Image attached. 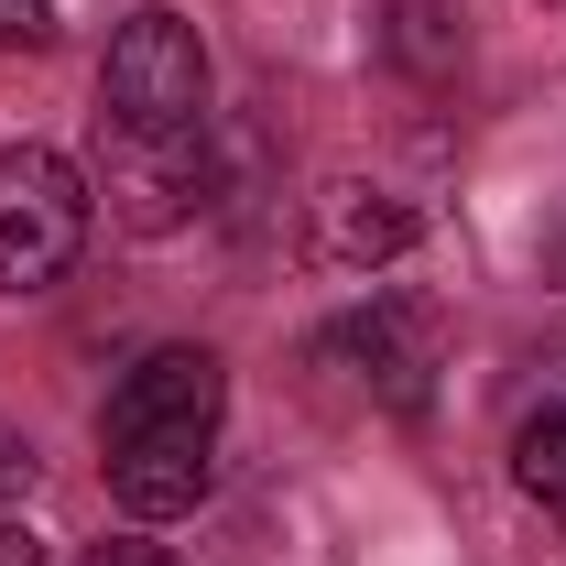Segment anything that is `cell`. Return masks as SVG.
<instances>
[{"mask_svg":"<svg viewBox=\"0 0 566 566\" xmlns=\"http://www.w3.org/2000/svg\"><path fill=\"white\" fill-rule=\"evenodd\" d=\"M370 44H381V66L415 76V87H447V76L469 66V33H458L447 0H381L370 11Z\"/></svg>","mask_w":566,"mask_h":566,"instance_id":"cell-7","label":"cell"},{"mask_svg":"<svg viewBox=\"0 0 566 566\" xmlns=\"http://www.w3.org/2000/svg\"><path fill=\"white\" fill-rule=\"evenodd\" d=\"M0 566H44V545H33L22 523H0Z\"/></svg>","mask_w":566,"mask_h":566,"instance_id":"cell-11","label":"cell"},{"mask_svg":"<svg viewBox=\"0 0 566 566\" xmlns=\"http://www.w3.org/2000/svg\"><path fill=\"white\" fill-rule=\"evenodd\" d=\"M98 120L120 132H208V44L186 11H132L98 55Z\"/></svg>","mask_w":566,"mask_h":566,"instance_id":"cell-2","label":"cell"},{"mask_svg":"<svg viewBox=\"0 0 566 566\" xmlns=\"http://www.w3.org/2000/svg\"><path fill=\"white\" fill-rule=\"evenodd\" d=\"M55 33V0H0V44H44Z\"/></svg>","mask_w":566,"mask_h":566,"instance_id":"cell-9","label":"cell"},{"mask_svg":"<svg viewBox=\"0 0 566 566\" xmlns=\"http://www.w3.org/2000/svg\"><path fill=\"white\" fill-rule=\"evenodd\" d=\"M415 229H424L415 197L359 186V175H338V186H316V197H305V251H316L327 273H370V262H392Z\"/></svg>","mask_w":566,"mask_h":566,"instance_id":"cell-6","label":"cell"},{"mask_svg":"<svg viewBox=\"0 0 566 566\" xmlns=\"http://www.w3.org/2000/svg\"><path fill=\"white\" fill-rule=\"evenodd\" d=\"M87 175H76L55 142H11L0 153V294H44L76 273L87 251Z\"/></svg>","mask_w":566,"mask_h":566,"instance_id":"cell-3","label":"cell"},{"mask_svg":"<svg viewBox=\"0 0 566 566\" xmlns=\"http://www.w3.org/2000/svg\"><path fill=\"white\" fill-rule=\"evenodd\" d=\"M22 480H33V447H22V436H0V501L22 491Z\"/></svg>","mask_w":566,"mask_h":566,"instance_id":"cell-10","label":"cell"},{"mask_svg":"<svg viewBox=\"0 0 566 566\" xmlns=\"http://www.w3.org/2000/svg\"><path fill=\"white\" fill-rule=\"evenodd\" d=\"M218 403H229V370L208 349H142L120 370V392L98 403V469H109V501L132 523H175L208 501Z\"/></svg>","mask_w":566,"mask_h":566,"instance_id":"cell-1","label":"cell"},{"mask_svg":"<svg viewBox=\"0 0 566 566\" xmlns=\"http://www.w3.org/2000/svg\"><path fill=\"white\" fill-rule=\"evenodd\" d=\"M545 273L566 283V208H556V229H545Z\"/></svg>","mask_w":566,"mask_h":566,"instance_id":"cell-13","label":"cell"},{"mask_svg":"<svg viewBox=\"0 0 566 566\" xmlns=\"http://www.w3.org/2000/svg\"><path fill=\"white\" fill-rule=\"evenodd\" d=\"M316 359L349 370L381 415H424V403H436V370H447V316H436L424 294H370L359 316H338V327L316 338Z\"/></svg>","mask_w":566,"mask_h":566,"instance_id":"cell-4","label":"cell"},{"mask_svg":"<svg viewBox=\"0 0 566 566\" xmlns=\"http://www.w3.org/2000/svg\"><path fill=\"white\" fill-rule=\"evenodd\" d=\"M512 480H523V491L566 523V403H545V415L512 436Z\"/></svg>","mask_w":566,"mask_h":566,"instance_id":"cell-8","label":"cell"},{"mask_svg":"<svg viewBox=\"0 0 566 566\" xmlns=\"http://www.w3.org/2000/svg\"><path fill=\"white\" fill-rule=\"evenodd\" d=\"M98 566H175L164 545H98Z\"/></svg>","mask_w":566,"mask_h":566,"instance_id":"cell-12","label":"cell"},{"mask_svg":"<svg viewBox=\"0 0 566 566\" xmlns=\"http://www.w3.org/2000/svg\"><path fill=\"white\" fill-rule=\"evenodd\" d=\"M98 197L120 229H186L208 208V132H120L98 120Z\"/></svg>","mask_w":566,"mask_h":566,"instance_id":"cell-5","label":"cell"}]
</instances>
